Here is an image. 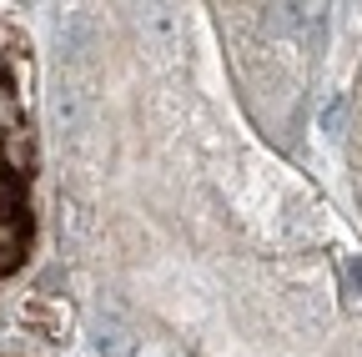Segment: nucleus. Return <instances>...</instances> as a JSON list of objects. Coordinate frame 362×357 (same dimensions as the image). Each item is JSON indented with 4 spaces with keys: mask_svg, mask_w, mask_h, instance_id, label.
<instances>
[{
    "mask_svg": "<svg viewBox=\"0 0 362 357\" xmlns=\"http://www.w3.org/2000/svg\"><path fill=\"white\" fill-rule=\"evenodd\" d=\"M11 131H21V126H16V96L0 86V136H11Z\"/></svg>",
    "mask_w": 362,
    "mask_h": 357,
    "instance_id": "f257e3e1",
    "label": "nucleus"
}]
</instances>
